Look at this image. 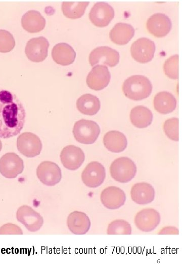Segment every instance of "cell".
I'll return each instance as SVG.
<instances>
[{
  "instance_id": "1",
  "label": "cell",
  "mask_w": 182,
  "mask_h": 274,
  "mask_svg": "<svg viewBox=\"0 0 182 274\" xmlns=\"http://www.w3.org/2000/svg\"><path fill=\"white\" fill-rule=\"evenodd\" d=\"M25 118V108L17 95L0 88V138L8 139L18 134Z\"/></svg>"
},
{
  "instance_id": "2",
  "label": "cell",
  "mask_w": 182,
  "mask_h": 274,
  "mask_svg": "<svg viewBox=\"0 0 182 274\" xmlns=\"http://www.w3.org/2000/svg\"><path fill=\"white\" fill-rule=\"evenodd\" d=\"M122 90L127 97L134 100H140L150 95L152 85L147 77L142 75H133L124 81Z\"/></svg>"
},
{
  "instance_id": "3",
  "label": "cell",
  "mask_w": 182,
  "mask_h": 274,
  "mask_svg": "<svg viewBox=\"0 0 182 274\" xmlns=\"http://www.w3.org/2000/svg\"><path fill=\"white\" fill-rule=\"evenodd\" d=\"M111 177L116 181L125 183L131 181L136 173V166L134 162L126 157L114 160L110 167Z\"/></svg>"
},
{
  "instance_id": "4",
  "label": "cell",
  "mask_w": 182,
  "mask_h": 274,
  "mask_svg": "<svg viewBox=\"0 0 182 274\" xmlns=\"http://www.w3.org/2000/svg\"><path fill=\"white\" fill-rule=\"evenodd\" d=\"M72 132L77 142L84 144H92L98 138L100 128L94 121L81 119L75 123Z\"/></svg>"
},
{
  "instance_id": "5",
  "label": "cell",
  "mask_w": 182,
  "mask_h": 274,
  "mask_svg": "<svg viewBox=\"0 0 182 274\" xmlns=\"http://www.w3.org/2000/svg\"><path fill=\"white\" fill-rule=\"evenodd\" d=\"M17 149L27 157H34L40 154L42 143L39 138L31 132H24L17 138Z\"/></svg>"
},
{
  "instance_id": "6",
  "label": "cell",
  "mask_w": 182,
  "mask_h": 274,
  "mask_svg": "<svg viewBox=\"0 0 182 274\" xmlns=\"http://www.w3.org/2000/svg\"><path fill=\"white\" fill-rule=\"evenodd\" d=\"M88 59L92 66L103 64L112 67L119 62V53L108 46H100L92 51Z\"/></svg>"
},
{
  "instance_id": "7",
  "label": "cell",
  "mask_w": 182,
  "mask_h": 274,
  "mask_svg": "<svg viewBox=\"0 0 182 274\" xmlns=\"http://www.w3.org/2000/svg\"><path fill=\"white\" fill-rule=\"evenodd\" d=\"M156 47L153 41L147 38H141L131 45L132 57L138 62L146 63L154 57Z\"/></svg>"
},
{
  "instance_id": "8",
  "label": "cell",
  "mask_w": 182,
  "mask_h": 274,
  "mask_svg": "<svg viewBox=\"0 0 182 274\" xmlns=\"http://www.w3.org/2000/svg\"><path fill=\"white\" fill-rule=\"evenodd\" d=\"M24 169L23 160L15 153H7L0 159V173L7 178H15Z\"/></svg>"
},
{
  "instance_id": "9",
  "label": "cell",
  "mask_w": 182,
  "mask_h": 274,
  "mask_svg": "<svg viewBox=\"0 0 182 274\" xmlns=\"http://www.w3.org/2000/svg\"><path fill=\"white\" fill-rule=\"evenodd\" d=\"M16 217L17 220L31 232L39 230L43 223L42 217L27 205L22 206L18 209Z\"/></svg>"
},
{
  "instance_id": "10",
  "label": "cell",
  "mask_w": 182,
  "mask_h": 274,
  "mask_svg": "<svg viewBox=\"0 0 182 274\" xmlns=\"http://www.w3.org/2000/svg\"><path fill=\"white\" fill-rule=\"evenodd\" d=\"M36 175L42 183L49 186L59 183L62 178L60 167L50 161H43L39 164L36 169Z\"/></svg>"
},
{
  "instance_id": "11",
  "label": "cell",
  "mask_w": 182,
  "mask_h": 274,
  "mask_svg": "<svg viewBox=\"0 0 182 274\" xmlns=\"http://www.w3.org/2000/svg\"><path fill=\"white\" fill-rule=\"evenodd\" d=\"M106 173L104 166L98 161H92L85 167L81 174L83 183L90 188H96L104 181Z\"/></svg>"
},
{
  "instance_id": "12",
  "label": "cell",
  "mask_w": 182,
  "mask_h": 274,
  "mask_svg": "<svg viewBox=\"0 0 182 274\" xmlns=\"http://www.w3.org/2000/svg\"><path fill=\"white\" fill-rule=\"evenodd\" d=\"M49 45V41L43 37L31 39L27 42L25 46L26 55L31 61L41 62L48 56Z\"/></svg>"
},
{
  "instance_id": "13",
  "label": "cell",
  "mask_w": 182,
  "mask_h": 274,
  "mask_svg": "<svg viewBox=\"0 0 182 274\" xmlns=\"http://www.w3.org/2000/svg\"><path fill=\"white\" fill-rule=\"evenodd\" d=\"M161 221L159 213L152 208H146L138 212L134 217L136 227L143 232H150L155 229Z\"/></svg>"
},
{
  "instance_id": "14",
  "label": "cell",
  "mask_w": 182,
  "mask_h": 274,
  "mask_svg": "<svg viewBox=\"0 0 182 274\" xmlns=\"http://www.w3.org/2000/svg\"><path fill=\"white\" fill-rule=\"evenodd\" d=\"M91 22L98 27L107 26L114 16L113 8L109 4L99 2L95 4L88 14Z\"/></svg>"
},
{
  "instance_id": "15",
  "label": "cell",
  "mask_w": 182,
  "mask_h": 274,
  "mask_svg": "<svg viewBox=\"0 0 182 274\" xmlns=\"http://www.w3.org/2000/svg\"><path fill=\"white\" fill-rule=\"evenodd\" d=\"M111 79L110 73L105 65L94 66L87 76L86 82L92 89L100 90L108 85Z\"/></svg>"
},
{
  "instance_id": "16",
  "label": "cell",
  "mask_w": 182,
  "mask_h": 274,
  "mask_svg": "<svg viewBox=\"0 0 182 274\" xmlns=\"http://www.w3.org/2000/svg\"><path fill=\"white\" fill-rule=\"evenodd\" d=\"M60 159L64 167L74 170L78 169L83 163L85 155L80 148L74 145H68L62 149Z\"/></svg>"
},
{
  "instance_id": "17",
  "label": "cell",
  "mask_w": 182,
  "mask_h": 274,
  "mask_svg": "<svg viewBox=\"0 0 182 274\" xmlns=\"http://www.w3.org/2000/svg\"><path fill=\"white\" fill-rule=\"evenodd\" d=\"M148 31L156 37L165 36L172 27L171 20L163 13L153 14L147 20L146 23Z\"/></svg>"
},
{
  "instance_id": "18",
  "label": "cell",
  "mask_w": 182,
  "mask_h": 274,
  "mask_svg": "<svg viewBox=\"0 0 182 274\" xmlns=\"http://www.w3.org/2000/svg\"><path fill=\"white\" fill-rule=\"evenodd\" d=\"M100 199L104 206L110 210L119 209L125 203L124 192L116 186H109L104 189L100 195Z\"/></svg>"
},
{
  "instance_id": "19",
  "label": "cell",
  "mask_w": 182,
  "mask_h": 274,
  "mask_svg": "<svg viewBox=\"0 0 182 274\" xmlns=\"http://www.w3.org/2000/svg\"><path fill=\"white\" fill-rule=\"evenodd\" d=\"M67 225L72 233L81 235L88 231L91 223L89 217L85 213L75 211L68 216Z\"/></svg>"
},
{
  "instance_id": "20",
  "label": "cell",
  "mask_w": 182,
  "mask_h": 274,
  "mask_svg": "<svg viewBox=\"0 0 182 274\" xmlns=\"http://www.w3.org/2000/svg\"><path fill=\"white\" fill-rule=\"evenodd\" d=\"M131 199L139 204L152 202L155 198V190L149 183H138L134 184L130 190Z\"/></svg>"
},
{
  "instance_id": "21",
  "label": "cell",
  "mask_w": 182,
  "mask_h": 274,
  "mask_svg": "<svg viewBox=\"0 0 182 274\" xmlns=\"http://www.w3.org/2000/svg\"><path fill=\"white\" fill-rule=\"evenodd\" d=\"M21 22L23 29L30 33L39 32L43 29L46 25L44 17L38 11L35 10H30L25 13Z\"/></svg>"
},
{
  "instance_id": "22",
  "label": "cell",
  "mask_w": 182,
  "mask_h": 274,
  "mask_svg": "<svg viewBox=\"0 0 182 274\" xmlns=\"http://www.w3.org/2000/svg\"><path fill=\"white\" fill-rule=\"evenodd\" d=\"M52 57L58 64L68 65L73 62L76 53L73 48L65 43L56 44L52 50Z\"/></svg>"
},
{
  "instance_id": "23",
  "label": "cell",
  "mask_w": 182,
  "mask_h": 274,
  "mask_svg": "<svg viewBox=\"0 0 182 274\" xmlns=\"http://www.w3.org/2000/svg\"><path fill=\"white\" fill-rule=\"evenodd\" d=\"M105 147L110 151L119 153L123 151L127 147V142L125 135L117 130L107 132L104 136Z\"/></svg>"
},
{
  "instance_id": "24",
  "label": "cell",
  "mask_w": 182,
  "mask_h": 274,
  "mask_svg": "<svg viewBox=\"0 0 182 274\" xmlns=\"http://www.w3.org/2000/svg\"><path fill=\"white\" fill-rule=\"evenodd\" d=\"M134 35V29L129 24L118 23L110 30L109 36L112 42L118 45L127 44Z\"/></svg>"
},
{
  "instance_id": "25",
  "label": "cell",
  "mask_w": 182,
  "mask_h": 274,
  "mask_svg": "<svg viewBox=\"0 0 182 274\" xmlns=\"http://www.w3.org/2000/svg\"><path fill=\"white\" fill-rule=\"evenodd\" d=\"M153 105L157 112L162 114H167L175 109L176 100L170 92L162 91L155 95Z\"/></svg>"
},
{
  "instance_id": "26",
  "label": "cell",
  "mask_w": 182,
  "mask_h": 274,
  "mask_svg": "<svg viewBox=\"0 0 182 274\" xmlns=\"http://www.w3.org/2000/svg\"><path fill=\"white\" fill-rule=\"evenodd\" d=\"M100 106L99 99L96 96L89 93L82 95L76 101L78 111L87 115L96 114L100 109Z\"/></svg>"
},
{
  "instance_id": "27",
  "label": "cell",
  "mask_w": 182,
  "mask_h": 274,
  "mask_svg": "<svg viewBox=\"0 0 182 274\" xmlns=\"http://www.w3.org/2000/svg\"><path fill=\"white\" fill-rule=\"evenodd\" d=\"M130 119L134 126L140 128H146L151 124L153 114L148 108L138 106L131 110Z\"/></svg>"
},
{
  "instance_id": "28",
  "label": "cell",
  "mask_w": 182,
  "mask_h": 274,
  "mask_svg": "<svg viewBox=\"0 0 182 274\" xmlns=\"http://www.w3.org/2000/svg\"><path fill=\"white\" fill-rule=\"evenodd\" d=\"M88 4V2H63L62 11L66 17L77 19L84 14Z\"/></svg>"
},
{
  "instance_id": "29",
  "label": "cell",
  "mask_w": 182,
  "mask_h": 274,
  "mask_svg": "<svg viewBox=\"0 0 182 274\" xmlns=\"http://www.w3.org/2000/svg\"><path fill=\"white\" fill-rule=\"evenodd\" d=\"M107 233L109 235L131 234V225L125 220L116 219L112 221L108 225Z\"/></svg>"
},
{
  "instance_id": "30",
  "label": "cell",
  "mask_w": 182,
  "mask_h": 274,
  "mask_svg": "<svg viewBox=\"0 0 182 274\" xmlns=\"http://www.w3.org/2000/svg\"><path fill=\"white\" fill-rule=\"evenodd\" d=\"M178 55L177 54L172 55L167 59L163 65L165 75L171 79H177L178 77Z\"/></svg>"
},
{
  "instance_id": "31",
  "label": "cell",
  "mask_w": 182,
  "mask_h": 274,
  "mask_svg": "<svg viewBox=\"0 0 182 274\" xmlns=\"http://www.w3.org/2000/svg\"><path fill=\"white\" fill-rule=\"evenodd\" d=\"M15 40L13 36L8 31L0 29V52L7 53L13 49Z\"/></svg>"
},
{
  "instance_id": "32",
  "label": "cell",
  "mask_w": 182,
  "mask_h": 274,
  "mask_svg": "<svg viewBox=\"0 0 182 274\" xmlns=\"http://www.w3.org/2000/svg\"><path fill=\"white\" fill-rule=\"evenodd\" d=\"M165 134L170 139L178 141V119L171 118L166 120L163 125Z\"/></svg>"
},
{
  "instance_id": "33",
  "label": "cell",
  "mask_w": 182,
  "mask_h": 274,
  "mask_svg": "<svg viewBox=\"0 0 182 274\" xmlns=\"http://www.w3.org/2000/svg\"><path fill=\"white\" fill-rule=\"evenodd\" d=\"M0 234H23V231L17 225L9 223L1 226Z\"/></svg>"
},
{
  "instance_id": "34",
  "label": "cell",
  "mask_w": 182,
  "mask_h": 274,
  "mask_svg": "<svg viewBox=\"0 0 182 274\" xmlns=\"http://www.w3.org/2000/svg\"><path fill=\"white\" fill-rule=\"evenodd\" d=\"M159 234H178V229L173 226H168L163 228Z\"/></svg>"
},
{
  "instance_id": "35",
  "label": "cell",
  "mask_w": 182,
  "mask_h": 274,
  "mask_svg": "<svg viewBox=\"0 0 182 274\" xmlns=\"http://www.w3.org/2000/svg\"><path fill=\"white\" fill-rule=\"evenodd\" d=\"M2 149V143L1 141L0 140V151H1Z\"/></svg>"
}]
</instances>
